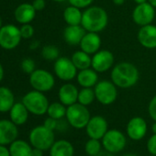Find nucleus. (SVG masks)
<instances>
[{
    "mask_svg": "<svg viewBox=\"0 0 156 156\" xmlns=\"http://www.w3.org/2000/svg\"><path fill=\"white\" fill-rule=\"evenodd\" d=\"M76 80L82 87H95L98 83V72L93 68L80 70L77 73Z\"/></svg>",
    "mask_w": 156,
    "mask_h": 156,
    "instance_id": "nucleus-20",
    "label": "nucleus"
},
{
    "mask_svg": "<svg viewBox=\"0 0 156 156\" xmlns=\"http://www.w3.org/2000/svg\"><path fill=\"white\" fill-rule=\"evenodd\" d=\"M29 118V110L23 103H15L10 109V119L16 125L24 124Z\"/></svg>",
    "mask_w": 156,
    "mask_h": 156,
    "instance_id": "nucleus-23",
    "label": "nucleus"
},
{
    "mask_svg": "<svg viewBox=\"0 0 156 156\" xmlns=\"http://www.w3.org/2000/svg\"><path fill=\"white\" fill-rule=\"evenodd\" d=\"M30 141L34 148H38L42 151L50 150L54 143L53 130L47 129L44 125L35 127L30 131Z\"/></svg>",
    "mask_w": 156,
    "mask_h": 156,
    "instance_id": "nucleus-5",
    "label": "nucleus"
},
{
    "mask_svg": "<svg viewBox=\"0 0 156 156\" xmlns=\"http://www.w3.org/2000/svg\"><path fill=\"white\" fill-rule=\"evenodd\" d=\"M15 104V98L12 91L5 87H0V112L10 111Z\"/></svg>",
    "mask_w": 156,
    "mask_h": 156,
    "instance_id": "nucleus-24",
    "label": "nucleus"
},
{
    "mask_svg": "<svg viewBox=\"0 0 156 156\" xmlns=\"http://www.w3.org/2000/svg\"><path fill=\"white\" fill-rule=\"evenodd\" d=\"M137 39L142 47L156 49V26L149 24L140 27L137 34Z\"/></svg>",
    "mask_w": 156,
    "mask_h": 156,
    "instance_id": "nucleus-15",
    "label": "nucleus"
},
{
    "mask_svg": "<svg viewBox=\"0 0 156 156\" xmlns=\"http://www.w3.org/2000/svg\"><path fill=\"white\" fill-rule=\"evenodd\" d=\"M2 27V20H1V17H0V29Z\"/></svg>",
    "mask_w": 156,
    "mask_h": 156,
    "instance_id": "nucleus-50",
    "label": "nucleus"
},
{
    "mask_svg": "<svg viewBox=\"0 0 156 156\" xmlns=\"http://www.w3.org/2000/svg\"><path fill=\"white\" fill-rule=\"evenodd\" d=\"M154 18L155 9L149 2L137 5L132 12V20L140 27L151 24Z\"/></svg>",
    "mask_w": 156,
    "mask_h": 156,
    "instance_id": "nucleus-11",
    "label": "nucleus"
},
{
    "mask_svg": "<svg viewBox=\"0 0 156 156\" xmlns=\"http://www.w3.org/2000/svg\"><path fill=\"white\" fill-rule=\"evenodd\" d=\"M74 148L73 144L65 140L54 141L50 149L51 156H73Z\"/></svg>",
    "mask_w": 156,
    "mask_h": 156,
    "instance_id": "nucleus-22",
    "label": "nucleus"
},
{
    "mask_svg": "<svg viewBox=\"0 0 156 156\" xmlns=\"http://www.w3.org/2000/svg\"><path fill=\"white\" fill-rule=\"evenodd\" d=\"M36 15V10L32 4L23 3L20 5L15 10V19L19 23L28 24L30 23Z\"/></svg>",
    "mask_w": 156,
    "mask_h": 156,
    "instance_id": "nucleus-21",
    "label": "nucleus"
},
{
    "mask_svg": "<svg viewBox=\"0 0 156 156\" xmlns=\"http://www.w3.org/2000/svg\"><path fill=\"white\" fill-rule=\"evenodd\" d=\"M147 150L151 155H156V134H152L148 140Z\"/></svg>",
    "mask_w": 156,
    "mask_h": 156,
    "instance_id": "nucleus-35",
    "label": "nucleus"
},
{
    "mask_svg": "<svg viewBox=\"0 0 156 156\" xmlns=\"http://www.w3.org/2000/svg\"><path fill=\"white\" fill-rule=\"evenodd\" d=\"M86 32L81 25H68L63 30V39L71 46L79 45Z\"/></svg>",
    "mask_w": 156,
    "mask_h": 156,
    "instance_id": "nucleus-19",
    "label": "nucleus"
},
{
    "mask_svg": "<svg viewBox=\"0 0 156 156\" xmlns=\"http://www.w3.org/2000/svg\"><path fill=\"white\" fill-rule=\"evenodd\" d=\"M35 66H36L35 62L31 58H26L21 62V69L26 73L30 74L31 73H33L36 70Z\"/></svg>",
    "mask_w": 156,
    "mask_h": 156,
    "instance_id": "nucleus-32",
    "label": "nucleus"
},
{
    "mask_svg": "<svg viewBox=\"0 0 156 156\" xmlns=\"http://www.w3.org/2000/svg\"><path fill=\"white\" fill-rule=\"evenodd\" d=\"M32 6L36 11H41L45 9L46 2H45V0H34L32 2Z\"/></svg>",
    "mask_w": 156,
    "mask_h": 156,
    "instance_id": "nucleus-38",
    "label": "nucleus"
},
{
    "mask_svg": "<svg viewBox=\"0 0 156 156\" xmlns=\"http://www.w3.org/2000/svg\"><path fill=\"white\" fill-rule=\"evenodd\" d=\"M151 156H156V155H151Z\"/></svg>",
    "mask_w": 156,
    "mask_h": 156,
    "instance_id": "nucleus-51",
    "label": "nucleus"
},
{
    "mask_svg": "<svg viewBox=\"0 0 156 156\" xmlns=\"http://www.w3.org/2000/svg\"><path fill=\"white\" fill-rule=\"evenodd\" d=\"M71 6L78 9H87L94 2V0H68Z\"/></svg>",
    "mask_w": 156,
    "mask_h": 156,
    "instance_id": "nucleus-34",
    "label": "nucleus"
},
{
    "mask_svg": "<svg viewBox=\"0 0 156 156\" xmlns=\"http://www.w3.org/2000/svg\"><path fill=\"white\" fill-rule=\"evenodd\" d=\"M148 2H149L154 9H156V0H148Z\"/></svg>",
    "mask_w": 156,
    "mask_h": 156,
    "instance_id": "nucleus-46",
    "label": "nucleus"
},
{
    "mask_svg": "<svg viewBox=\"0 0 156 156\" xmlns=\"http://www.w3.org/2000/svg\"><path fill=\"white\" fill-rule=\"evenodd\" d=\"M59 49L53 45H46L41 50V56L47 61H56L59 58Z\"/></svg>",
    "mask_w": 156,
    "mask_h": 156,
    "instance_id": "nucleus-31",
    "label": "nucleus"
},
{
    "mask_svg": "<svg viewBox=\"0 0 156 156\" xmlns=\"http://www.w3.org/2000/svg\"><path fill=\"white\" fill-rule=\"evenodd\" d=\"M139 78L138 68L130 62H119L111 71V81L119 88H129L135 86Z\"/></svg>",
    "mask_w": 156,
    "mask_h": 156,
    "instance_id": "nucleus-1",
    "label": "nucleus"
},
{
    "mask_svg": "<svg viewBox=\"0 0 156 156\" xmlns=\"http://www.w3.org/2000/svg\"><path fill=\"white\" fill-rule=\"evenodd\" d=\"M126 144L127 140L125 135L116 129H108L102 138V146L104 147V150L114 154L123 151Z\"/></svg>",
    "mask_w": 156,
    "mask_h": 156,
    "instance_id": "nucleus-8",
    "label": "nucleus"
},
{
    "mask_svg": "<svg viewBox=\"0 0 156 156\" xmlns=\"http://www.w3.org/2000/svg\"><path fill=\"white\" fill-rule=\"evenodd\" d=\"M123 156H137V155L134 153H127V154H124Z\"/></svg>",
    "mask_w": 156,
    "mask_h": 156,
    "instance_id": "nucleus-48",
    "label": "nucleus"
},
{
    "mask_svg": "<svg viewBox=\"0 0 156 156\" xmlns=\"http://www.w3.org/2000/svg\"><path fill=\"white\" fill-rule=\"evenodd\" d=\"M112 1L117 6H121L125 3V0H112Z\"/></svg>",
    "mask_w": 156,
    "mask_h": 156,
    "instance_id": "nucleus-43",
    "label": "nucleus"
},
{
    "mask_svg": "<svg viewBox=\"0 0 156 156\" xmlns=\"http://www.w3.org/2000/svg\"><path fill=\"white\" fill-rule=\"evenodd\" d=\"M66 110H67V108L62 103L54 102V103H51V104L49 105L47 114L49 115V117H51L52 119H55L57 120H60L63 117H65Z\"/></svg>",
    "mask_w": 156,
    "mask_h": 156,
    "instance_id": "nucleus-28",
    "label": "nucleus"
},
{
    "mask_svg": "<svg viewBox=\"0 0 156 156\" xmlns=\"http://www.w3.org/2000/svg\"><path fill=\"white\" fill-rule=\"evenodd\" d=\"M96 99L104 106H108L113 104L118 98L117 86L108 80L98 81V83L94 87Z\"/></svg>",
    "mask_w": 156,
    "mask_h": 156,
    "instance_id": "nucleus-6",
    "label": "nucleus"
},
{
    "mask_svg": "<svg viewBox=\"0 0 156 156\" xmlns=\"http://www.w3.org/2000/svg\"><path fill=\"white\" fill-rule=\"evenodd\" d=\"M22 103L25 105L29 112L37 116H41L47 113L50 105L45 95L37 90L27 93L22 98Z\"/></svg>",
    "mask_w": 156,
    "mask_h": 156,
    "instance_id": "nucleus-4",
    "label": "nucleus"
},
{
    "mask_svg": "<svg viewBox=\"0 0 156 156\" xmlns=\"http://www.w3.org/2000/svg\"><path fill=\"white\" fill-rule=\"evenodd\" d=\"M11 156H31L32 148L24 140H14L9 148Z\"/></svg>",
    "mask_w": 156,
    "mask_h": 156,
    "instance_id": "nucleus-27",
    "label": "nucleus"
},
{
    "mask_svg": "<svg viewBox=\"0 0 156 156\" xmlns=\"http://www.w3.org/2000/svg\"><path fill=\"white\" fill-rule=\"evenodd\" d=\"M47 129H51V130H54L55 129H57V126H58V120L55 119H52L51 117H49L48 119H45L44 121V124H43Z\"/></svg>",
    "mask_w": 156,
    "mask_h": 156,
    "instance_id": "nucleus-37",
    "label": "nucleus"
},
{
    "mask_svg": "<svg viewBox=\"0 0 156 156\" xmlns=\"http://www.w3.org/2000/svg\"><path fill=\"white\" fill-rule=\"evenodd\" d=\"M108 130V124L106 119L102 116H95L88 121L86 131L89 138L102 140L104 135Z\"/></svg>",
    "mask_w": 156,
    "mask_h": 156,
    "instance_id": "nucleus-12",
    "label": "nucleus"
},
{
    "mask_svg": "<svg viewBox=\"0 0 156 156\" xmlns=\"http://www.w3.org/2000/svg\"><path fill=\"white\" fill-rule=\"evenodd\" d=\"M54 73L59 79L62 81H71L77 75V68L71 59L67 57H59L54 62Z\"/></svg>",
    "mask_w": 156,
    "mask_h": 156,
    "instance_id": "nucleus-10",
    "label": "nucleus"
},
{
    "mask_svg": "<svg viewBox=\"0 0 156 156\" xmlns=\"http://www.w3.org/2000/svg\"><path fill=\"white\" fill-rule=\"evenodd\" d=\"M148 126L143 118L134 117L127 125V135L133 140H140L143 139L147 133Z\"/></svg>",
    "mask_w": 156,
    "mask_h": 156,
    "instance_id": "nucleus-14",
    "label": "nucleus"
},
{
    "mask_svg": "<svg viewBox=\"0 0 156 156\" xmlns=\"http://www.w3.org/2000/svg\"><path fill=\"white\" fill-rule=\"evenodd\" d=\"M52 1H55V2H58V3H62V2L66 1V0H52Z\"/></svg>",
    "mask_w": 156,
    "mask_h": 156,
    "instance_id": "nucleus-49",
    "label": "nucleus"
},
{
    "mask_svg": "<svg viewBox=\"0 0 156 156\" xmlns=\"http://www.w3.org/2000/svg\"><path fill=\"white\" fill-rule=\"evenodd\" d=\"M135 3H137V5L139 4H142V3H146L148 2V0H134Z\"/></svg>",
    "mask_w": 156,
    "mask_h": 156,
    "instance_id": "nucleus-47",
    "label": "nucleus"
},
{
    "mask_svg": "<svg viewBox=\"0 0 156 156\" xmlns=\"http://www.w3.org/2000/svg\"><path fill=\"white\" fill-rule=\"evenodd\" d=\"M71 60L77 68V70L79 71L90 68L92 64V58L90 57V54L85 52L82 50L73 52L71 57Z\"/></svg>",
    "mask_w": 156,
    "mask_h": 156,
    "instance_id": "nucleus-25",
    "label": "nucleus"
},
{
    "mask_svg": "<svg viewBox=\"0 0 156 156\" xmlns=\"http://www.w3.org/2000/svg\"><path fill=\"white\" fill-rule=\"evenodd\" d=\"M3 77H4V68L2 64L0 63V82L3 80Z\"/></svg>",
    "mask_w": 156,
    "mask_h": 156,
    "instance_id": "nucleus-42",
    "label": "nucleus"
},
{
    "mask_svg": "<svg viewBox=\"0 0 156 156\" xmlns=\"http://www.w3.org/2000/svg\"><path fill=\"white\" fill-rule=\"evenodd\" d=\"M30 83L34 90L40 92H48L51 90L55 85L53 75L43 69H37L30 75Z\"/></svg>",
    "mask_w": 156,
    "mask_h": 156,
    "instance_id": "nucleus-7",
    "label": "nucleus"
},
{
    "mask_svg": "<svg viewBox=\"0 0 156 156\" xmlns=\"http://www.w3.org/2000/svg\"><path fill=\"white\" fill-rule=\"evenodd\" d=\"M95 156H114V153H111V152H109V151H100L97 155H95Z\"/></svg>",
    "mask_w": 156,
    "mask_h": 156,
    "instance_id": "nucleus-41",
    "label": "nucleus"
},
{
    "mask_svg": "<svg viewBox=\"0 0 156 156\" xmlns=\"http://www.w3.org/2000/svg\"><path fill=\"white\" fill-rule=\"evenodd\" d=\"M83 12L81 9L71 6L66 8L63 11V20L67 25H81Z\"/></svg>",
    "mask_w": 156,
    "mask_h": 156,
    "instance_id": "nucleus-26",
    "label": "nucleus"
},
{
    "mask_svg": "<svg viewBox=\"0 0 156 156\" xmlns=\"http://www.w3.org/2000/svg\"><path fill=\"white\" fill-rule=\"evenodd\" d=\"M20 30L22 39H30L34 35V28L30 23L22 24Z\"/></svg>",
    "mask_w": 156,
    "mask_h": 156,
    "instance_id": "nucleus-33",
    "label": "nucleus"
},
{
    "mask_svg": "<svg viewBox=\"0 0 156 156\" xmlns=\"http://www.w3.org/2000/svg\"><path fill=\"white\" fill-rule=\"evenodd\" d=\"M18 129L12 120H0V145L10 144L18 137Z\"/></svg>",
    "mask_w": 156,
    "mask_h": 156,
    "instance_id": "nucleus-16",
    "label": "nucleus"
},
{
    "mask_svg": "<svg viewBox=\"0 0 156 156\" xmlns=\"http://www.w3.org/2000/svg\"><path fill=\"white\" fill-rule=\"evenodd\" d=\"M95 99H96V94H95L94 88L82 87V89L79 90V93H78V99H77L78 103L87 107L91 105Z\"/></svg>",
    "mask_w": 156,
    "mask_h": 156,
    "instance_id": "nucleus-29",
    "label": "nucleus"
},
{
    "mask_svg": "<svg viewBox=\"0 0 156 156\" xmlns=\"http://www.w3.org/2000/svg\"><path fill=\"white\" fill-rule=\"evenodd\" d=\"M101 143L99 141V140L97 139H89L86 145H85V151L86 153L88 156H95L97 155L100 151H101Z\"/></svg>",
    "mask_w": 156,
    "mask_h": 156,
    "instance_id": "nucleus-30",
    "label": "nucleus"
},
{
    "mask_svg": "<svg viewBox=\"0 0 156 156\" xmlns=\"http://www.w3.org/2000/svg\"><path fill=\"white\" fill-rule=\"evenodd\" d=\"M79 46L85 52L94 55L100 49L101 38L97 32H86Z\"/></svg>",
    "mask_w": 156,
    "mask_h": 156,
    "instance_id": "nucleus-17",
    "label": "nucleus"
},
{
    "mask_svg": "<svg viewBox=\"0 0 156 156\" xmlns=\"http://www.w3.org/2000/svg\"><path fill=\"white\" fill-rule=\"evenodd\" d=\"M0 156H11L9 150H8L5 145H0Z\"/></svg>",
    "mask_w": 156,
    "mask_h": 156,
    "instance_id": "nucleus-39",
    "label": "nucleus"
},
{
    "mask_svg": "<svg viewBox=\"0 0 156 156\" xmlns=\"http://www.w3.org/2000/svg\"><path fill=\"white\" fill-rule=\"evenodd\" d=\"M65 117L67 122L73 128L77 129L86 128L91 119L90 112L87 106H84L78 102L67 107Z\"/></svg>",
    "mask_w": 156,
    "mask_h": 156,
    "instance_id": "nucleus-3",
    "label": "nucleus"
},
{
    "mask_svg": "<svg viewBox=\"0 0 156 156\" xmlns=\"http://www.w3.org/2000/svg\"><path fill=\"white\" fill-rule=\"evenodd\" d=\"M151 131L153 134H156V121H154V123L151 126Z\"/></svg>",
    "mask_w": 156,
    "mask_h": 156,
    "instance_id": "nucleus-45",
    "label": "nucleus"
},
{
    "mask_svg": "<svg viewBox=\"0 0 156 156\" xmlns=\"http://www.w3.org/2000/svg\"><path fill=\"white\" fill-rule=\"evenodd\" d=\"M78 93H79V90L74 85L71 83H66L60 87L58 97L61 103H62L66 107H69L77 102Z\"/></svg>",
    "mask_w": 156,
    "mask_h": 156,
    "instance_id": "nucleus-18",
    "label": "nucleus"
},
{
    "mask_svg": "<svg viewBox=\"0 0 156 156\" xmlns=\"http://www.w3.org/2000/svg\"><path fill=\"white\" fill-rule=\"evenodd\" d=\"M31 156H43V151L38 148H33Z\"/></svg>",
    "mask_w": 156,
    "mask_h": 156,
    "instance_id": "nucleus-40",
    "label": "nucleus"
},
{
    "mask_svg": "<svg viewBox=\"0 0 156 156\" xmlns=\"http://www.w3.org/2000/svg\"><path fill=\"white\" fill-rule=\"evenodd\" d=\"M108 23V13L101 7H88L83 12L81 26L86 30L87 32L99 33L106 29Z\"/></svg>",
    "mask_w": 156,
    "mask_h": 156,
    "instance_id": "nucleus-2",
    "label": "nucleus"
},
{
    "mask_svg": "<svg viewBox=\"0 0 156 156\" xmlns=\"http://www.w3.org/2000/svg\"><path fill=\"white\" fill-rule=\"evenodd\" d=\"M38 46H39V42L38 41H33L31 43V45H30V49H36V48H38Z\"/></svg>",
    "mask_w": 156,
    "mask_h": 156,
    "instance_id": "nucleus-44",
    "label": "nucleus"
},
{
    "mask_svg": "<svg viewBox=\"0 0 156 156\" xmlns=\"http://www.w3.org/2000/svg\"><path fill=\"white\" fill-rule=\"evenodd\" d=\"M114 63V55L108 50H102L96 52L92 57L91 67L98 73L108 71Z\"/></svg>",
    "mask_w": 156,
    "mask_h": 156,
    "instance_id": "nucleus-13",
    "label": "nucleus"
},
{
    "mask_svg": "<svg viewBox=\"0 0 156 156\" xmlns=\"http://www.w3.org/2000/svg\"><path fill=\"white\" fill-rule=\"evenodd\" d=\"M148 112H149L150 117L154 121H156V96H154L151 99L149 106H148Z\"/></svg>",
    "mask_w": 156,
    "mask_h": 156,
    "instance_id": "nucleus-36",
    "label": "nucleus"
},
{
    "mask_svg": "<svg viewBox=\"0 0 156 156\" xmlns=\"http://www.w3.org/2000/svg\"><path fill=\"white\" fill-rule=\"evenodd\" d=\"M22 37L20 30L15 25H5L0 29V47L5 50H13L19 46Z\"/></svg>",
    "mask_w": 156,
    "mask_h": 156,
    "instance_id": "nucleus-9",
    "label": "nucleus"
}]
</instances>
